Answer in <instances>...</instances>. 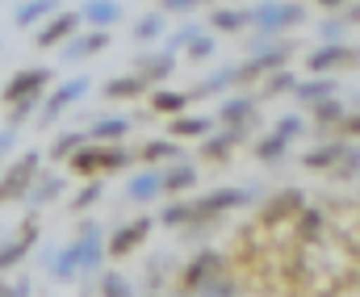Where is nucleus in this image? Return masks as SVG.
<instances>
[{"instance_id":"1","label":"nucleus","mask_w":360,"mask_h":297,"mask_svg":"<svg viewBox=\"0 0 360 297\" xmlns=\"http://www.w3.org/2000/svg\"><path fill=\"white\" fill-rule=\"evenodd\" d=\"M126 164H130V151H122V147H113V143H96V138H89L84 147H76V151L68 155V172H76V176L122 172Z\"/></svg>"},{"instance_id":"2","label":"nucleus","mask_w":360,"mask_h":297,"mask_svg":"<svg viewBox=\"0 0 360 297\" xmlns=\"http://www.w3.org/2000/svg\"><path fill=\"white\" fill-rule=\"evenodd\" d=\"M42 151H21L17 159H8L4 168H0V205H13V201H25L30 193V185H34V176L42 172Z\"/></svg>"},{"instance_id":"3","label":"nucleus","mask_w":360,"mask_h":297,"mask_svg":"<svg viewBox=\"0 0 360 297\" xmlns=\"http://www.w3.org/2000/svg\"><path fill=\"white\" fill-rule=\"evenodd\" d=\"M92 88L89 76H72V80H63V84H55V88H46V97H42V109H38V126H59V117L76 105V100L84 97Z\"/></svg>"},{"instance_id":"4","label":"nucleus","mask_w":360,"mask_h":297,"mask_svg":"<svg viewBox=\"0 0 360 297\" xmlns=\"http://www.w3.org/2000/svg\"><path fill=\"white\" fill-rule=\"evenodd\" d=\"M51 84H55V72H51V67H21V72H13V76L4 80L0 105L8 109L13 100H21V97H46Z\"/></svg>"},{"instance_id":"5","label":"nucleus","mask_w":360,"mask_h":297,"mask_svg":"<svg viewBox=\"0 0 360 297\" xmlns=\"http://www.w3.org/2000/svg\"><path fill=\"white\" fill-rule=\"evenodd\" d=\"M76 29H84V17H80V13H72V8H55V13L38 25L34 46H38V51H59Z\"/></svg>"},{"instance_id":"6","label":"nucleus","mask_w":360,"mask_h":297,"mask_svg":"<svg viewBox=\"0 0 360 297\" xmlns=\"http://www.w3.org/2000/svg\"><path fill=\"white\" fill-rule=\"evenodd\" d=\"M34 247H38V213H30L13 239H0V272L21 268V260H25Z\"/></svg>"},{"instance_id":"7","label":"nucleus","mask_w":360,"mask_h":297,"mask_svg":"<svg viewBox=\"0 0 360 297\" xmlns=\"http://www.w3.org/2000/svg\"><path fill=\"white\" fill-rule=\"evenodd\" d=\"M105 46H109V29H101V25H92V29H76V34L59 46V59H63V63H84L89 55L105 51Z\"/></svg>"},{"instance_id":"8","label":"nucleus","mask_w":360,"mask_h":297,"mask_svg":"<svg viewBox=\"0 0 360 297\" xmlns=\"http://www.w3.org/2000/svg\"><path fill=\"white\" fill-rule=\"evenodd\" d=\"M63 189H68L63 172H55V168L46 172V168H42V172L34 176L30 193H25V209H30V213H38V209H46V205H55V201L63 197Z\"/></svg>"},{"instance_id":"9","label":"nucleus","mask_w":360,"mask_h":297,"mask_svg":"<svg viewBox=\"0 0 360 297\" xmlns=\"http://www.w3.org/2000/svg\"><path fill=\"white\" fill-rule=\"evenodd\" d=\"M147 230H151V222L147 218H139V222H126L122 230H113V239L105 243V256H113V260H122V256H130L143 239H147Z\"/></svg>"},{"instance_id":"10","label":"nucleus","mask_w":360,"mask_h":297,"mask_svg":"<svg viewBox=\"0 0 360 297\" xmlns=\"http://www.w3.org/2000/svg\"><path fill=\"white\" fill-rule=\"evenodd\" d=\"M55 8H59V0H21V4L13 8V25H17V29L42 25V21H46Z\"/></svg>"},{"instance_id":"11","label":"nucleus","mask_w":360,"mask_h":297,"mask_svg":"<svg viewBox=\"0 0 360 297\" xmlns=\"http://www.w3.org/2000/svg\"><path fill=\"white\" fill-rule=\"evenodd\" d=\"M84 143H89V130H59L55 143H51V151H46V159L68 164V155H72L76 147H84Z\"/></svg>"},{"instance_id":"12","label":"nucleus","mask_w":360,"mask_h":297,"mask_svg":"<svg viewBox=\"0 0 360 297\" xmlns=\"http://www.w3.org/2000/svg\"><path fill=\"white\" fill-rule=\"evenodd\" d=\"M80 17H84V25H113L117 17H122V4L117 0H89L84 8H80Z\"/></svg>"},{"instance_id":"13","label":"nucleus","mask_w":360,"mask_h":297,"mask_svg":"<svg viewBox=\"0 0 360 297\" xmlns=\"http://www.w3.org/2000/svg\"><path fill=\"white\" fill-rule=\"evenodd\" d=\"M126 130H130V117H96L89 126V138H96V143H117V138H126Z\"/></svg>"},{"instance_id":"14","label":"nucleus","mask_w":360,"mask_h":297,"mask_svg":"<svg viewBox=\"0 0 360 297\" xmlns=\"http://www.w3.org/2000/svg\"><path fill=\"white\" fill-rule=\"evenodd\" d=\"M143 84H147L143 76H113V80H105V88H101V93H105L109 100H130V97H139V93H143Z\"/></svg>"},{"instance_id":"15","label":"nucleus","mask_w":360,"mask_h":297,"mask_svg":"<svg viewBox=\"0 0 360 297\" xmlns=\"http://www.w3.org/2000/svg\"><path fill=\"white\" fill-rule=\"evenodd\" d=\"M38 109H42V97H21V100H13V105H8V117H4V121L21 130L25 121H34V117H38Z\"/></svg>"},{"instance_id":"16","label":"nucleus","mask_w":360,"mask_h":297,"mask_svg":"<svg viewBox=\"0 0 360 297\" xmlns=\"http://www.w3.org/2000/svg\"><path fill=\"white\" fill-rule=\"evenodd\" d=\"M101 197H105V185H101L96 176H89V185H84L76 197L68 201V209H72V213H89V209H92V205H96Z\"/></svg>"},{"instance_id":"17","label":"nucleus","mask_w":360,"mask_h":297,"mask_svg":"<svg viewBox=\"0 0 360 297\" xmlns=\"http://www.w3.org/2000/svg\"><path fill=\"white\" fill-rule=\"evenodd\" d=\"M160 189H164V176L143 172V176H134V180H130V189H126V193H130V201H151Z\"/></svg>"},{"instance_id":"18","label":"nucleus","mask_w":360,"mask_h":297,"mask_svg":"<svg viewBox=\"0 0 360 297\" xmlns=\"http://www.w3.org/2000/svg\"><path fill=\"white\" fill-rule=\"evenodd\" d=\"M172 72V59L168 55H143L139 59V76L143 80H160V76H168Z\"/></svg>"},{"instance_id":"19","label":"nucleus","mask_w":360,"mask_h":297,"mask_svg":"<svg viewBox=\"0 0 360 297\" xmlns=\"http://www.w3.org/2000/svg\"><path fill=\"white\" fill-rule=\"evenodd\" d=\"M160 29H164V17H160V13H151V17H143V21L134 25V42H151Z\"/></svg>"},{"instance_id":"20","label":"nucleus","mask_w":360,"mask_h":297,"mask_svg":"<svg viewBox=\"0 0 360 297\" xmlns=\"http://www.w3.org/2000/svg\"><path fill=\"white\" fill-rule=\"evenodd\" d=\"M188 185H193V168H184V164H180V168H168V176H164V189H168V193H180V189H188Z\"/></svg>"},{"instance_id":"21","label":"nucleus","mask_w":360,"mask_h":297,"mask_svg":"<svg viewBox=\"0 0 360 297\" xmlns=\"http://www.w3.org/2000/svg\"><path fill=\"white\" fill-rule=\"evenodd\" d=\"M17 134H21L17 126H8V121L0 126V168H4V159H8V155L17 151Z\"/></svg>"},{"instance_id":"22","label":"nucleus","mask_w":360,"mask_h":297,"mask_svg":"<svg viewBox=\"0 0 360 297\" xmlns=\"http://www.w3.org/2000/svg\"><path fill=\"white\" fill-rule=\"evenodd\" d=\"M96 289H101V293H130V285H126L117 272H101V277H96Z\"/></svg>"},{"instance_id":"23","label":"nucleus","mask_w":360,"mask_h":297,"mask_svg":"<svg viewBox=\"0 0 360 297\" xmlns=\"http://www.w3.org/2000/svg\"><path fill=\"white\" fill-rule=\"evenodd\" d=\"M143 159H151V164L155 159H176V147L172 143H147L143 147Z\"/></svg>"},{"instance_id":"24","label":"nucleus","mask_w":360,"mask_h":297,"mask_svg":"<svg viewBox=\"0 0 360 297\" xmlns=\"http://www.w3.org/2000/svg\"><path fill=\"white\" fill-rule=\"evenodd\" d=\"M205 126H210L205 117H180L172 130H176V134H205Z\"/></svg>"},{"instance_id":"25","label":"nucleus","mask_w":360,"mask_h":297,"mask_svg":"<svg viewBox=\"0 0 360 297\" xmlns=\"http://www.w3.org/2000/svg\"><path fill=\"white\" fill-rule=\"evenodd\" d=\"M327 93H331V84H327V80H314V84H302V97H306V100H323Z\"/></svg>"},{"instance_id":"26","label":"nucleus","mask_w":360,"mask_h":297,"mask_svg":"<svg viewBox=\"0 0 360 297\" xmlns=\"http://www.w3.org/2000/svg\"><path fill=\"white\" fill-rule=\"evenodd\" d=\"M214 25L231 34V29H239V25H243V17H239V13H218V17H214Z\"/></svg>"},{"instance_id":"27","label":"nucleus","mask_w":360,"mask_h":297,"mask_svg":"<svg viewBox=\"0 0 360 297\" xmlns=\"http://www.w3.org/2000/svg\"><path fill=\"white\" fill-rule=\"evenodd\" d=\"M188 213H193L188 205H172V209H164V222H168V226H180V222H184Z\"/></svg>"},{"instance_id":"28","label":"nucleus","mask_w":360,"mask_h":297,"mask_svg":"<svg viewBox=\"0 0 360 297\" xmlns=\"http://www.w3.org/2000/svg\"><path fill=\"white\" fill-rule=\"evenodd\" d=\"M180 105H184V100H180V97H168V93H160V97H155V109H180Z\"/></svg>"},{"instance_id":"29","label":"nucleus","mask_w":360,"mask_h":297,"mask_svg":"<svg viewBox=\"0 0 360 297\" xmlns=\"http://www.w3.org/2000/svg\"><path fill=\"white\" fill-rule=\"evenodd\" d=\"M197 0H164V8H193Z\"/></svg>"},{"instance_id":"30","label":"nucleus","mask_w":360,"mask_h":297,"mask_svg":"<svg viewBox=\"0 0 360 297\" xmlns=\"http://www.w3.org/2000/svg\"><path fill=\"white\" fill-rule=\"evenodd\" d=\"M323 4H344V0H323Z\"/></svg>"}]
</instances>
